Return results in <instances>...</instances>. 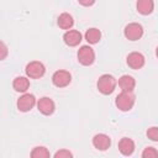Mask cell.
Returning a JSON list of instances; mask_svg holds the SVG:
<instances>
[{"instance_id": "obj_17", "label": "cell", "mask_w": 158, "mask_h": 158, "mask_svg": "<svg viewBox=\"0 0 158 158\" xmlns=\"http://www.w3.org/2000/svg\"><path fill=\"white\" fill-rule=\"evenodd\" d=\"M100 38H101V32H100V30H98V28H95V27H91V28L86 30V32H85V40H86L90 44L98 43V42L100 41Z\"/></svg>"}, {"instance_id": "obj_9", "label": "cell", "mask_w": 158, "mask_h": 158, "mask_svg": "<svg viewBox=\"0 0 158 158\" xmlns=\"http://www.w3.org/2000/svg\"><path fill=\"white\" fill-rule=\"evenodd\" d=\"M126 62L132 69H141L144 65V56L139 52H132L127 56Z\"/></svg>"}, {"instance_id": "obj_7", "label": "cell", "mask_w": 158, "mask_h": 158, "mask_svg": "<svg viewBox=\"0 0 158 158\" xmlns=\"http://www.w3.org/2000/svg\"><path fill=\"white\" fill-rule=\"evenodd\" d=\"M35 105H36V98H35V95L28 94V93L21 95L17 100V109L22 112L30 111Z\"/></svg>"}, {"instance_id": "obj_12", "label": "cell", "mask_w": 158, "mask_h": 158, "mask_svg": "<svg viewBox=\"0 0 158 158\" xmlns=\"http://www.w3.org/2000/svg\"><path fill=\"white\" fill-rule=\"evenodd\" d=\"M118 151L123 156H131L135 151V142L128 137L121 138L118 142Z\"/></svg>"}, {"instance_id": "obj_10", "label": "cell", "mask_w": 158, "mask_h": 158, "mask_svg": "<svg viewBox=\"0 0 158 158\" xmlns=\"http://www.w3.org/2000/svg\"><path fill=\"white\" fill-rule=\"evenodd\" d=\"M63 41L69 47H75L81 42V33L77 30H69L64 33Z\"/></svg>"}, {"instance_id": "obj_24", "label": "cell", "mask_w": 158, "mask_h": 158, "mask_svg": "<svg viewBox=\"0 0 158 158\" xmlns=\"http://www.w3.org/2000/svg\"><path fill=\"white\" fill-rule=\"evenodd\" d=\"M156 54H157V58H158V47H157V49H156Z\"/></svg>"}, {"instance_id": "obj_3", "label": "cell", "mask_w": 158, "mask_h": 158, "mask_svg": "<svg viewBox=\"0 0 158 158\" xmlns=\"http://www.w3.org/2000/svg\"><path fill=\"white\" fill-rule=\"evenodd\" d=\"M78 60L83 65H90L95 60V52L90 46H81L78 51Z\"/></svg>"}, {"instance_id": "obj_6", "label": "cell", "mask_w": 158, "mask_h": 158, "mask_svg": "<svg viewBox=\"0 0 158 158\" xmlns=\"http://www.w3.org/2000/svg\"><path fill=\"white\" fill-rule=\"evenodd\" d=\"M70 81H72V75L67 70H62L60 69V70L54 72V74L52 75V83L57 88H64V86L69 85Z\"/></svg>"}, {"instance_id": "obj_4", "label": "cell", "mask_w": 158, "mask_h": 158, "mask_svg": "<svg viewBox=\"0 0 158 158\" xmlns=\"http://www.w3.org/2000/svg\"><path fill=\"white\" fill-rule=\"evenodd\" d=\"M44 72H46L44 65L41 62H38V60L30 62L26 65V74L31 79H38V78L43 77L44 75Z\"/></svg>"}, {"instance_id": "obj_20", "label": "cell", "mask_w": 158, "mask_h": 158, "mask_svg": "<svg viewBox=\"0 0 158 158\" xmlns=\"http://www.w3.org/2000/svg\"><path fill=\"white\" fill-rule=\"evenodd\" d=\"M147 137L154 142H158V127L153 126L147 130Z\"/></svg>"}, {"instance_id": "obj_22", "label": "cell", "mask_w": 158, "mask_h": 158, "mask_svg": "<svg viewBox=\"0 0 158 158\" xmlns=\"http://www.w3.org/2000/svg\"><path fill=\"white\" fill-rule=\"evenodd\" d=\"M1 52H2V54H1V59H4L5 58V56H6V46H5V43L4 42H1Z\"/></svg>"}, {"instance_id": "obj_21", "label": "cell", "mask_w": 158, "mask_h": 158, "mask_svg": "<svg viewBox=\"0 0 158 158\" xmlns=\"http://www.w3.org/2000/svg\"><path fill=\"white\" fill-rule=\"evenodd\" d=\"M53 158H73V154L68 149H59L56 152Z\"/></svg>"}, {"instance_id": "obj_15", "label": "cell", "mask_w": 158, "mask_h": 158, "mask_svg": "<svg viewBox=\"0 0 158 158\" xmlns=\"http://www.w3.org/2000/svg\"><path fill=\"white\" fill-rule=\"evenodd\" d=\"M73 25H74V20H73L72 15H69L68 12H63V14L59 15V17H58V26L60 28L69 31Z\"/></svg>"}, {"instance_id": "obj_18", "label": "cell", "mask_w": 158, "mask_h": 158, "mask_svg": "<svg viewBox=\"0 0 158 158\" xmlns=\"http://www.w3.org/2000/svg\"><path fill=\"white\" fill-rule=\"evenodd\" d=\"M49 151L43 146H37L31 151V158H49Z\"/></svg>"}, {"instance_id": "obj_2", "label": "cell", "mask_w": 158, "mask_h": 158, "mask_svg": "<svg viewBox=\"0 0 158 158\" xmlns=\"http://www.w3.org/2000/svg\"><path fill=\"white\" fill-rule=\"evenodd\" d=\"M115 104L118 110L121 111H128L135 105V95L132 91H121L115 100Z\"/></svg>"}, {"instance_id": "obj_23", "label": "cell", "mask_w": 158, "mask_h": 158, "mask_svg": "<svg viewBox=\"0 0 158 158\" xmlns=\"http://www.w3.org/2000/svg\"><path fill=\"white\" fill-rule=\"evenodd\" d=\"M79 2H80L81 5H86V6H88V5H93V4H94V1H89V2H84V1H79Z\"/></svg>"}, {"instance_id": "obj_13", "label": "cell", "mask_w": 158, "mask_h": 158, "mask_svg": "<svg viewBox=\"0 0 158 158\" xmlns=\"http://www.w3.org/2000/svg\"><path fill=\"white\" fill-rule=\"evenodd\" d=\"M117 83L122 91H133L135 85H136V80L131 75H122Z\"/></svg>"}, {"instance_id": "obj_1", "label": "cell", "mask_w": 158, "mask_h": 158, "mask_svg": "<svg viewBox=\"0 0 158 158\" xmlns=\"http://www.w3.org/2000/svg\"><path fill=\"white\" fill-rule=\"evenodd\" d=\"M116 84H117V81H116V79L112 75H110V74H102L98 79V84L96 85H98V89H99V91L101 94L109 95V94H111L115 90Z\"/></svg>"}, {"instance_id": "obj_19", "label": "cell", "mask_w": 158, "mask_h": 158, "mask_svg": "<svg viewBox=\"0 0 158 158\" xmlns=\"http://www.w3.org/2000/svg\"><path fill=\"white\" fill-rule=\"evenodd\" d=\"M142 158H158V151L154 147H147L142 152Z\"/></svg>"}, {"instance_id": "obj_11", "label": "cell", "mask_w": 158, "mask_h": 158, "mask_svg": "<svg viewBox=\"0 0 158 158\" xmlns=\"http://www.w3.org/2000/svg\"><path fill=\"white\" fill-rule=\"evenodd\" d=\"M93 144L99 151H106L111 144V139L105 133H98L93 138Z\"/></svg>"}, {"instance_id": "obj_8", "label": "cell", "mask_w": 158, "mask_h": 158, "mask_svg": "<svg viewBox=\"0 0 158 158\" xmlns=\"http://www.w3.org/2000/svg\"><path fill=\"white\" fill-rule=\"evenodd\" d=\"M37 109L43 115H52L54 109H56V105L51 98L43 96L37 101Z\"/></svg>"}, {"instance_id": "obj_16", "label": "cell", "mask_w": 158, "mask_h": 158, "mask_svg": "<svg viewBox=\"0 0 158 158\" xmlns=\"http://www.w3.org/2000/svg\"><path fill=\"white\" fill-rule=\"evenodd\" d=\"M154 2L152 0H139L137 1V11L142 15H148L153 11Z\"/></svg>"}, {"instance_id": "obj_5", "label": "cell", "mask_w": 158, "mask_h": 158, "mask_svg": "<svg viewBox=\"0 0 158 158\" xmlns=\"http://www.w3.org/2000/svg\"><path fill=\"white\" fill-rule=\"evenodd\" d=\"M125 37L130 41H137L143 36V27L137 22H131L125 27Z\"/></svg>"}, {"instance_id": "obj_14", "label": "cell", "mask_w": 158, "mask_h": 158, "mask_svg": "<svg viewBox=\"0 0 158 158\" xmlns=\"http://www.w3.org/2000/svg\"><path fill=\"white\" fill-rule=\"evenodd\" d=\"M12 86L16 91L19 93H25L28 88H30V80L26 78V77H16L14 79V83H12Z\"/></svg>"}]
</instances>
